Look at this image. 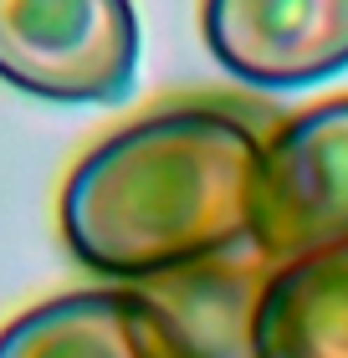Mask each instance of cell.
Returning a JSON list of instances; mask_svg holds the SVG:
<instances>
[{"mask_svg":"<svg viewBox=\"0 0 348 358\" xmlns=\"http://www.w3.org/2000/svg\"><path fill=\"white\" fill-rule=\"evenodd\" d=\"M251 333L256 358H348V241L277 262Z\"/></svg>","mask_w":348,"mask_h":358,"instance_id":"52a82bcc","label":"cell"},{"mask_svg":"<svg viewBox=\"0 0 348 358\" xmlns=\"http://www.w3.org/2000/svg\"><path fill=\"white\" fill-rule=\"evenodd\" d=\"M200 26L246 87H312L348 67V0H205Z\"/></svg>","mask_w":348,"mask_h":358,"instance_id":"277c9868","label":"cell"},{"mask_svg":"<svg viewBox=\"0 0 348 358\" xmlns=\"http://www.w3.org/2000/svg\"><path fill=\"white\" fill-rule=\"evenodd\" d=\"M134 72L128 0H0V83L46 103H118Z\"/></svg>","mask_w":348,"mask_h":358,"instance_id":"7a4b0ae2","label":"cell"},{"mask_svg":"<svg viewBox=\"0 0 348 358\" xmlns=\"http://www.w3.org/2000/svg\"><path fill=\"white\" fill-rule=\"evenodd\" d=\"M0 358H179V343L144 287H108L36 302L6 322Z\"/></svg>","mask_w":348,"mask_h":358,"instance_id":"5b68a950","label":"cell"},{"mask_svg":"<svg viewBox=\"0 0 348 358\" xmlns=\"http://www.w3.org/2000/svg\"><path fill=\"white\" fill-rule=\"evenodd\" d=\"M267 266H277L272 256H261L256 246H241L205 266L144 282V292L169 317L179 358H256L251 328H256Z\"/></svg>","mask_w":348,"mask_h":358,"instance_id":"8992f818","label":"cell"},{"mask_svg":"<svg viewBox=\"0 0 348 358\" xmlns=\"http://www.w3.org/2000/svg\"><path fill=\"white\" fill-rule=\"evenodd\" d=\"M348 241V97L297 113L261 154L251 246L272 262Z\"/></svg>","mask_w":348,"mask_h":358,"instance_id":"3957f363","label":"cell"},{"mask_svg":"<svg viewBox=\"0 0 348 358\" xmlns=\"http://www.w3.org/2000/svg\"><path fill=\"white\" fill-rule=\"evenodd\" d=\"M261 143L221 108H164L103 138L62 189L72 256L113 282H154L251 246Z\"/></svg>","mask_w":348,"mask_h":358,"instance_id":"6da1fadb","label":"cell"}]
</instances>
